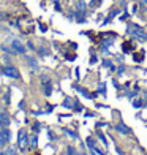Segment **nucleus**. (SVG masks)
<instances>
[{
  "mask_svg": "<svg viewBox=\"0 0 147 155\" xmlns=\"http://www.w3.org/2000/svg\"><path fill=\"white\" fill-rule=\"evenodd\" d=\"M68 155H74V150H73V147H68Z\"/></svg>",
  "mask_w": 147,
  "mask_h": 155,
  "instance_id": "ddd939ff",
  "label": "nucleus"
},
{
  "mask_svg": "<svg viewBox=\"0 0 147 155\" xmlns=\"http://www.w3.org/2000/svg\"><path fill=\"white\" fill-rule=\"evenodd\" d=\"M116 130H117L119 133H122V135H128V133L131 131V130L128 128V127H127V125H125V124H122V122L116 125Z\"/></svg>",
  "mask_w": 147,
  "mask_h": 155,
  "instance_id": "423d86ee",
  "label": "nucleus"
},
{
  "mask_svg": "<svg viewBox=\"0 0 147 155\" xmlns=\"http://www.w3.org/2000/svg\"><path fill=\"white\" fill-rule=\"evenodd\" d=\"M76 155H79V153H76Z\"/></svg>",
  "mask_w": 147,
  "mask_h": 155,
  "instance_id": "dca6fc26",
  "label": "nucleus"
},
{
  "mask_svg": "<svg viewBox=\"0 0 147 155\" xmlns=\"http://www.w3.org/2000/svg\"><path fill=\"white\" fill-rule=\"evenodd\" d=\"M25 146H27V135H25L24 130H21V131H19V147L24 150Z\"/></svg>",
  "mask_w": 147,
  "mask_h": 155,
  "instance_id": "7ed1b4c3",
  "label": "nucleus"
},
{
  "mask_svg": "<svg viewBox=\"0 0 147 155\" xmlns=\"http://www.w3.org/2000/svg\"><path fill=\"white\" fill-rule=\"evenodd\" d=\"M32 146L33 147L37 146V136H35V135H32Z\"/></svg>",
  "mask_w": 147,
  "mask_h": 155,
  "instance_id": "9b49d317",
  "label": "nucleus"
},
{
  "mask_svg": "<svg viewBox=\"0 0 147 155\" xmlns=\"http://www.w3.org/2000/svg\"><path fill=\"white\" fill-rule=\"evenodd\" d=\"M6 155H15V149H13V147H10V149L6 150Z\"/></svg>",
  "mask_w": 147,
  "mask_h": 155,
  "instance_id": "f8f14e48",
  "label": "nucleus"
},
{
  "mask_svg": "<svg viewBox=\"0 0 147 155\" xmlns=\"http://www.w3.org/2000/svg\"><path fill=\"white\" fill-rule=\"evenodd\" d=\"M142 59H144V51H139V52H133V60L135 62H142Z\"/></svg>",
  "mask_w": 147,
  "mask_h": 155,
  "instance_id": "0eeeda50",
  "label": "nucleus"
},
{
  "mask_svg": "<svg viewBox=\"0 0 147 155\" xmlns=\"http://www.w3.org/2000/svg\"><path fill=\"white\" fill-rule=\"evenodd\" d=\"M2 71H3L6 76L15 78V79H18V78H19V71H18L15 67H3V68H2Z\"/></svg>",
  "mask_w": 147,
  "mask_h": 155,
  "instance_id": "f03ea898",
  "label": "nucleus"
},
{
  "mask_svg": "<svg viewBox=\"0 0 147 155\" xmlns=\"http://www.w3.org/2000/svg\"><path fill=\"white\" fill-rule=\"evenodd\" d=\"M122 49H123V52L125 54H130V52H135L133 49H135V45H133V41H123V45H122Z\"/></svg>",
  "mask_w": 147,
  "mask_h": 155,
  "instance_id": "39448f33",
  "label": "nucleus"
},
{
  "mask_svg": "<svg viewBox=\"0 0 147 155\" xmlns=\"http://www.w3.org/2000/svg\"><path fill=\"white\" fill-rule=\"evenodd\" d=\"M141 104H142V101L139 100V98H136V100H133V106H135V108H139Z\"/></svg>",
  "mask_w": 147,
  "mask_h": 155,
  "instance_id": "9d476101",
  "label": "nucleus"
},
{
  "mask_svg": "<svg viewBox=\"0 0 147 155\" xmlns=\"http://www.w3.org/2000/svg\"><path fill=\"white\" fill-rule=\"evenodd\" d=\"M145 97H147V92H145Z\"/></svg>",
  "mask_w": 147,
  "mask_h": 155,
  "instance_id": "2eb2a0df",
  "label": "nucleus"
},
{
  "mask_svg": "<svg viewBox=\"0 0 147 155\" xmlns=\"http://www.w3.org/2000/svg\"><path fill=\"white\" fill-rule=\"evenodd\" d=\"M141 2H142L144 5H147V0H141Z\"/></svg>",
  "mask_w": 147,
  "mask_h": 155,
  "instance_id": "4468645a",
  "label": "nucleus"
},
{
  "mask_svg": "<svg viewBox=\"0 0 147 155\" xmlns=\"http://www.w3.org/2000/svg\"><path fill=\"white\" fill-rule=\"evenodd\" d=\"M0 120L3 122V125H8V116H5V114H0Z\"/></svg>",
  "mask_w": 147,
  "mask_h": 155,
  "instance_id": "1a4fd4ad",
  "label": "nucleus"
},
{
  "mask_svg": "<svg viewBox=\"0 0 147 155\" xmlns=\"http://www.w3.org/2000/svg\"><path fill=\"white\" fill-rule=\"evenodd\" d=\"M128 32H130V35H131L133 38H136V40H139V41H145V40H147V32L142 29V27H139L138 24L130 25V27H128Z\"/></svg>",
  "mask_w": 147,
  "mask_h": 155,
  "instance_id": "f257e3e1",
  "label": "nucleus"
},
{
  "mask_svg": "<svg viewBox=\"0 0 147 155\" xmlns=\"http://www.w3.org/2000/svg\"><path fill=\"white\" fill-rule=\"evenodd\" d=\"M78 8H79V13L81 11L84 13V10H86V3H84L82 0H78Z\"/></svg>",
  "mask_w": 147,
  "mask_h": 155,
  "instance_id": "6e6552de",
  "label": "nucleus"
},
{
  "mask_svg": "<svg viewBox=\"0 0 147 155\" xmlns=\"http://www.w3.org/2000/svg\"><path fill=\"white\" fill-rule=\"evenodd\" d=\"M11 48L15 49L16 52H19V54H24V52H25V48L21 45L18 40H13V41H11Z\"/></svg>",
  "mask_w": 147,
  "mask_h": 155,
  "instance_id": "20e7f679",
  "label": "nucleus"
}]
</instances>
